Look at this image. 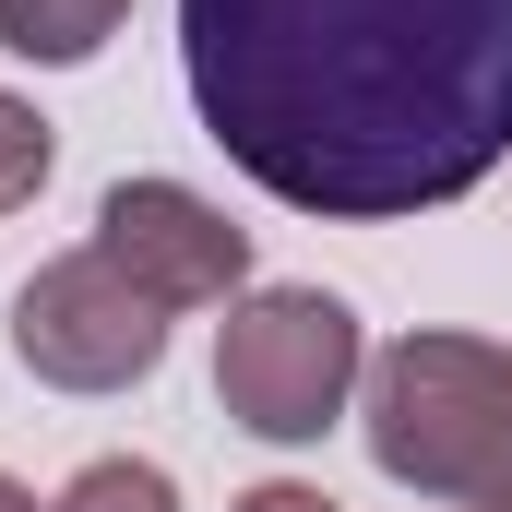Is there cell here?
<instances>
[{"instance_id":"6da1fadb","label":"cell","mask_w":512,"mask_h":512,"mask_svg":"<svg viewBox=\"0 0 512 512\" xmlns=\"http://www.w3.org/2000/svg\"><path fill=\"white\" fill-rule=\"evenodd\" d=\"M191 108L298 215L393 227L512 155V0H179Z\"/></svg>"},{"instance_id":"7a4b0ae2","label":"cell","mask_w":512,"mask_h":512,"mask_svg":"<svg viewBox=\"0 0 512 512\" xmlns=\"http://www.w3.org/2000/svg\"><path fill=\"white\" fill-rule=\"evenodd\" d=\"M358 429L393 489L441 512H512V346L489 334H393L358 382Z\"/></svg>"},{"instance_id":"3957f363","label":"cell","mask_w":512,"mask_h":512,"mask_svg":"<svg viewBox=\"0 0 512 512\" xmlns=\"http://www.w3.org/2000/svg\"><path fill=\"white\" fill-rule=\"evenodd\" d=\"M370 382V334L334 286H251L227 298L215 334V405L251 441H322L346 417V393Z\"/></svg>"},{"instance_id":"277c9868","label":"cell","mask_w":512,"mask_h":512,"mask_svg":"<svg viewBox=\"0 0 512 512\" xmlns=\"http://www.w3.org/2000/svg\"><path fill=\"white\" fill-rule=\"evenodd\" d=\"M167 322H179V310H155L96 239L60 251V262H36V274L12 286V358L48 393H131V382H155Z\"/></svg>"},{"instance_id":"5b68a950","label":"cell","mask_w":512,"mask_h":512,"mask_svg":"<svg viewBox=\"0 0 512 512\" xmlns=\"http://www.w3.org/2000/svg\"><path fill=\"white\" fill-rule=\"evenodd\" d=\"M96 251L155 310H215L251 286V227H227V203H203L191 179H120L96 203Z\"/></svg>"},{"instance_id":"8992f818","label":"cell","mask_w":512,"mask_h":512,"mask_svg":"<svg viewBox=\"0 0 512 512\" xmlns=\"http://www.w3.org/2000/svg\"><path fill=\"white\" fill-rule=\"evenodd\" d=\"M120 24H131V0H0V48L12 60H48V72L96 60Z\"/></svg>"},{"instance_id":"52a82bcc","label":"cell","mask_w":512,"mask_h":512,"mask_svg":"<svg viewBox=\"0 0 512 512\" xmlns=\"http://www.w3.org/2000/svg\"><path fill=\"white\" fill-rule=\"evenodd\" d=\"M48 512H179V489H167V465H143V453H96Z\"/></svg>"},{"instance_id":"ba28073f","label":"cell","mask_w":512,"mask_h":512,"mask_svg":"<svg viewBox=\"0 0 512 512\" xmlns=\"http://www.w3.org/2000/svg\"><path fill=\"white\" fill-rule=\"evenodd\" d=\"M48 167H60V131H48L12 84H0V215H24V203L48 191Z\"/></svg>"},{"instance_id":"9c48e42d","label":"cell","mask_w":512,"mask_h":512,"mask_svg":"<svg viewBox=\"0 0 512 512\" xmlns=\"http://www.w3.org/2000/svg\"><path fill=\"white\" fill-rule=\"evenodd\" d=\"M227 512H346L334 489H310V477H262V489H239Z\"/></svg>"},{"instance_id":"30bf717a","label":"cell","mask_w":512,"mask_h":512,"mask_svg":"<svg viewBox=\"0 0 512 512\" xmlns=\"http://www.w3.org/2000/svg\"><path fill=\"white\" fill-rule=\"evenodd\" d=\"M0 512H48V501H36V489H24V477H0Z\"/></svg>"}]
</instances>
